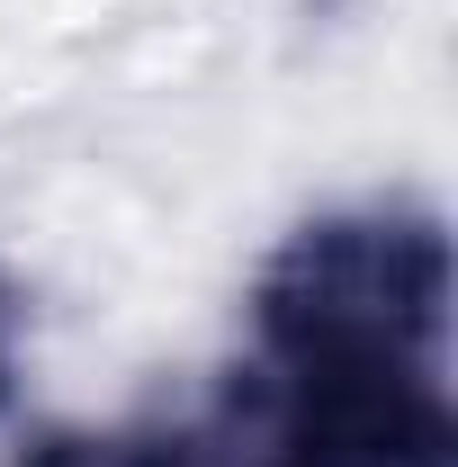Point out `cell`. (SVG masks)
I'll return each mask as SVG.
<instances>
[{"mask_svg":"<svg viewBox=\"0 0 458 467\" xmlns=\"http://www.w3.org/2000/svg\"><path fill=\"white\" fill-rule=\"evenodd\" d=\"M18 467H243V441L225 413L144 422V431H46Z\"/></svg>","mask_w":458,"mask_h":467,"instance_id":"cell-3","label":"cell"},{"mask_svg":"<svg viewBox=\"0 0 458 467\" xmlns=\"http://www.w3.org/2000/svg\"><path fill=\"white\" fill-rule=\"evenodd\" d=\"M252 342H261V368L279 378L441 368L450 234L413 207H342L297 225L252 288Z\"/></svg>","mask_w":458,"mask_h":467,"instance_id":"cell-1","label":"cell"},{"mask_svg":"<svg viewBox=\"0 0 458 467\" xmlns=\"http://www.w3.org/2000/svg\"><path fill=\"white\" fill-rule=\"evenodd\" d=\"M243 467H458V413L441 368H252L225 405Z\"/></svg>","mask_w":458,"mask_h":467,"instance_id":"cell-2","label":"cell"},{"mask_svg":"<svg viewBox=\"0 0 458 467\" xmlns=\"http://www.w3.org/2000/svg\"><path fill=\"white\" fill-rule=\"evenodd\" d=\"M18 324H27V306L0 279V405H9V387H18Z\"/></svg>","mask_w":458,"mask_h":467,"instance_id":"cell-4","label":"cell"}]
</instances>
